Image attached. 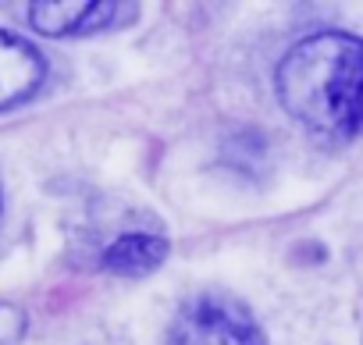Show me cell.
Instances as JSON below:
<instances>
[{"label":"cell","mask_w":363,"mask_h":345,"mask_svg":"<svg viewBox=\"0 0 363 345\" xmlns=\"http://www.w3.org/2000/svg\"><path fill=\"white\" fill-rule=\"evenodd\" d=\"M278 100L310 132L345 139L363 132V40L317 33L278 64Z\"/></svg>","instance_id":"cell-1"},{"label":"cell","mask_w":363,"mask_h":345,"mask_svg":"<svg viewBox=\"0 0 363 345\" xmlns=\"http://www.w3.org/2000/svg\"><path fill=\"white\" fill-rule=\"evenodd\" d=\"M167 345H264V338L235 302L196 299L171 324Z\"/></svg>","instance_id":"cell-2"},{"label":"cell","mask_w":363,"mask_h":345,"mask_svg":"<svg viewBox=\"0 0 363 345\" xmlns=\"http://www.w3.org/2000/svg\"><path fill=\"white\" fill-rule=\"evenodd\" d=\"M47 75L43 54L11 33H0V111L29 100Z\"/></svg>","instance_id":"cell-3"},{"label":"cell","mask_w":363,"mask_h":345,"mask_svg":"<svg viewBox=\"0 0 363 345\" xmlns=\"http://www.w3.org/2000/svg\"><path fill=\"white\" fill-rule=\"evenodd\" d=\"M121 11H135L128 4H29V22L43 36H82L107 29L121 18Z\"/></svg>","instance_id":"cell-4"},{"label":"cell","mask_w":363,"mask_h":345,"mask_svg":"<svg viewBox=\"0 0 363 345\" xmlns=\"http://www.w3.org/2000/svg\"><path fill=\"white\" fill-rule=\"evenodd\" d=\"M167 256V239L160 235H150V232H128V235H118L107 249H104V267L111 274H150L164 264Z\"/></svg>","instance_id":"cell-5"},{"label":"cell","mask_w":363,"mask_h":345,"mask_svg":"<svg viewBox=\"0 0 363 345\" xmlns=\"http://www.w3.org/2000/svg\"><path fill=\"white\" fill-rule=\"evenodd\" d=\"M26 334V313L11 302H0V345H15Z\"/></svg>","instance_id":"cell-6"}]
</instances>
